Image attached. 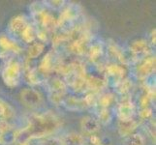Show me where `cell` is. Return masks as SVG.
<instances>
[{
	"mask_svg": "<svg viewBox=\"0 0 156 145\" xmlns=\"http://www.w3.org/2000/svg\"><path fill=\"white\" fill-rule=\"evenodd\" d=\"M61 125V119L51 111L32 114L28 118L27 126L16 132L15 142L23 145L32 139L49 136L59 130Z\"/></svg>",
	"mask_w": 156,
	"mask_h": 145,
	"instance_id": "1",
	"label": "cell"
},
{
	"mask_svg": "<svg viewBox=\"0 0 156 145\" xmlns=\"http://www.w3.org/2000/svg\"><path fill=\"white\" fill-rule=\"evenodd\" d=\"M32 16H33L36 26L39 27L40 31L50 33V32L55 31L57 27V19L49 11L37 6L35 9H32Z\"/></svg>",
	"mask_w": 156,
	"mask_h": 145,
	"instance_id": "2",
	"label": "cell"
},
{
	"mask_svg": "<svg viewBox=\"0 0 156 145\" xmlns=\"http://www.w3.org/2000/svg\"><path fill=\"white\" fill-rule=\"evenodd\" d=\"M21 78V65L16 59H10L2 71V79L10 88L17 87Z\"/></svg>",
	"mask_w": 156,
	"mask_h": 145,
	"instance_id": "3",
	"label": "cell"
},
{
	"mask_svg": "<svg viewBox=\"0 0 156 145\" xmlns=\"http://www.w3.org/2000/svg\"><path fill=\"white\" fill-rule=\"evenodd\" d=\"M80 16V7L78 4H70L64 8L59 18L57 19V26H60L62 28L68 27V31H71L75 26V22L78 20Z\"/></svg>",
	"mask_w": 156,
	"mask_h": 145,
	"instance_id": "4",
	"label": "cell"
},
{
	"mask_svg": "<svg viewBox=\"0 0 156 145\" xmlns=\"http://www.w3.org/2000/svg\"><path fill=\"white\" fill-rule=\"evenodd\" d=\"M66 83L59 78H52L49 81L50 99L55 104H61L66 95Z\"/></svg>",
	"mask_w": 156,
	"mask_h": 145,
	"instance_id": "5",
	"label": "cell"
},
{
	"mask_svg": "<svg viewBox=\"0 0 156 145\" xmlns=\"http://www.w3.org/2000/svg\"><path fill=\"white\" fill-rule=\"evenodd\" d=\"M20 102L29 109H35L42 105L43 96L38 90L33 88H25L20 93Z\"/></svg>",
	"mask_w": 156,
	"mask_h": 145,
	"instance_id": "6",
	"label": "cell"
},
{
	"mask_svg": "<svg viewBox=\"0 0 156 145\" xmlns=\"http://www.w3.org/2000/svg\"><path fill=\"white\" fill-rule=\"evenodd\" d=\"M20 47L6 34H0V58H6L10 54H19Z\"/></svg>",
	"mask_w": 156,
	"mask_h": 145,
	"instance_id": "7",
	"label": "cell"
},
{
	"mask_svg": "<svg viewBox=\"0 0 156 145\" xmlns=\"http://www.w3.org/2000/svg\"><path fill=\"white\" fill-rule=\"evenodd\" d=\"M130 52L134 60L141 62L149 56L150 47L148 43L143 39L132 42L130 45Z\"/></svg>",
	"mask_w": 156,
	"mask_h": 145,
	"instance_id": "8",
	"label": "cell"
},
{
	"mask_svg": "<svg viewBox=\"0 0 156 145\" xmlns=\"http://www.w3.org/2000/svg\"><path fill=\"white\" fill-rule=\"evenodd\" d=\"M155 65H156V59L155 57H147L146 59L141 61L136 69V74L139 79L144 80L155 72Z\"/></svg>",
	"mask_w": 156,
	"mask_h": 145,
	"instance_id": "9",
	"label": "cell"
},
{
	"mask_svg": "<svg viewBox=\"0 0 156 145\" xmlns=\"http://www.w3.org/2000/svg\"><path fill=\"white\" fill-rule=\"evenodd\" d=\"M80 128L85 136H93L96 135L101 129V123L97 118L92 116H84L80 120Z\"/></svg>",
	"mask_w": 156,
	"mask_h": 145,
	"instance_id": "10",
	"label": "cell"
},
{
	"mask_svg": "<svg viewBox=\"0 0 156 145\" xmlns=\"http://www.w3.org/2000/svg\"><path fill=\"white\" fill-rule=\"evenodd\" d=\"M135 113V105L130 99L124 98L117 106V115L119 120H129L134 118Z\"/></svg>",
	"mask_w": 156,
	"mask_h": 145,
	"instance_id": "11",
	"label": "cell"
},
{
	"mask_svg": "<svg viewBox=\"0 0 156 145\" xmlns=\"http://www.w3.org/2000/svg\"><path fill=\"white\" fill-rule=\"evenodd\" d=\"M16 131L6 120H0V144L15 143Z\"/></svg>",
	"mask_w": 156,
	"mask_h": 145,
	"instance_id": "12",
	"label": "cell"
},
{
	"mask_svg": "<svg viewBox=\"0 0 156 145\" xmlns=\"http://www.w3.org/2000/svg\"><path fill=\"white\" fill-rule=\"evenodd\" d=\"M29 24V22L26 19L24 16H16V17L12 18V19L9 22V31L15 36L20 37L21 33L23 30L26 28V26Z\"/></svg>",
	"mask_w": 156,
	"mask_h": 145,
	"instance_id": "13",
	"label": "cell"
},
{
	"mask_svg": "<svg viewBox=\"0 0 156 145\" xmlns=\"http://www.w3.org/2000/svg\"><path fill=\"white\" fill-rule=\"evenodd\" d=\"M61 104L67 109L72 111H82L88 107L84 98H77V97H65Z\"/></svg>",
	"mask_w": 156,
	"mask_h": 145,
	"instance_id": "14",
	"label": "cell"
},
{
	"mask_svg": "<svg viewBox=\"0 0 156 145\" xmlns=\"http://www.w3.org/2000/svg\"><path fill=\"white\" fill-rule=\"evenodd\" d=\"M140 125V122L135 118H131L129 120H119L118 121V133L121 136H129L134 133V131Z\"/></svg>",
	"mask_w": 156,
	"mask_h": 145,
	"instance_id": "15",
	"label": "cell"
},
{
	"mask_svg": "<svg viewBox=\"0 0 156 145\" xmlns=\"http://www.w3.org/2000/svg\"><path fill=\"white\" fill-rule=\"evenodd\" d=\"M106 73L108 76L112 77V78L118 79L120 81L121 79L124 78L126 70L122 65H118V64H111L106 67Z\"/></svg>",
	"mask_w": 156,
	"mask_h": 145,
	"instance_id": "16",
	"label": "cell"
},
{
	"mask_svg": "<svg viewBox=\"0 0 156 145\" xmlns=\"http://www.w3.org/2000/svg\"><path fill=\"white\" fill-rule=\"evenodd\" d=\"M87 53H88V57L91 60V62L97 63L100 59L103 57V54H104L103 46H102V44H100V43H94V44H91L88 47Z\"/></svg>",
	"mask_w": 156,
	"mask_h": 145,
	"instance_id": "17",
	"label": "cell"
},
{
	"mask_svg": "<svg viewBox=\"0 0 156 145\" xmlns=\"http://www.w3.org/2000/svg\"><path fill=\"white\" fill-rule=\"evenodd\" d=\"M52 53L49 52L48 54L43 58V60L40 63V67H39V72L42 74H49L51 71H53V69L56 68L57 65L55 63V59H53Z\"/></svg>",
	"mask_w": 156,
	"mask_h": 145,
	"instance_id": "18",
	"label": "cell"
},
{
	"mask_svg": "<svg viewBox=\"0 0 156 145\" xmlns=\"http://www.w3.org/2000/svg\"><path fill=\"white\" fill-rule=\"evenodd\" d=\"M64 145H85V138L78 133H69L61 138Z\"/></svg>",
	"mask_w": 156,
	"mask_h": 145,
	"instance_id": "19",
	"label": "cell"
},
{
	"mask_svg": "<svg viewBox=\"0 0 156 145\" xmlns=\"http://www.w3.org/2000/svg\"><path fill=\"white\" fill-rule=\"evenodd\" d=\"M108 48H109V51L112 57L116 58L118 61H120L123 64H127V58L124 54V51L122 50V48L119 46H117L115 43H111L108 46Z\"/></svg>",
	"mask_w": 156,
	"mask_h": 145,
	"instance_id": "20",
	"label": "cell"
},
{
	"mask_svg": "<svg viewBox=\"0 0 156 145\" xmlns=\"http://www.w3.org/2000/svg\"><path fill=\"white\" fill-rule=\"evenodd\" d=\"M36 38H37V29H35L34 26L29 23L26 26V28L23 30V33H21L20 39L24 43H26V44H31V43H34Z\"/></svg>",
	"mask_w": 156,
	"mask_h": 145,
	"instance_id": "21",
	"label": "cell"
},
{
	"mask_svg": "<svg viewBox=\"0 0 156 145\" xmlns=\"http://www.w3.org/2000/svg\"><path fill=\"white\" fill-rule=\"evenodd\" d=\"M45 44L42 42H38V43H33L31 44L30 47H28L27 50V56L30 59H35L37 57H39L43 52L45 50Z\"/></svg>",
	"mask_w": 156,
	"mask_h": 145,
	"instance_id": "22",
	"label": "cell"
},
{
	"mask_svg": "<svg viewBox=\"0 0 156 145\" xmlns=\"http://www.w3.org/2000/svg\"><path fill=\"white\" fill-rule=\"evenodd\" d=\"M15 114L13 107L11 106L6 102H4L2 99H0V120L8 121L11 119Z\"/></svg>",
	"mask_w": 156,
	"mask_h": 145,
	"instance_id": "23",
	"label": "cell"
},
{
	"mask_svg": "<svg viewBox=\"0 0 156 145\" xmlns=\"http://www.w3.org/2000/svg\"><path fill=\"white\" fill-rule=\"evenodd\" d=\"M115 97L112 93H104L97 97V104L101 109H109L110 105L114 104Z\"/></svg>",
	"mask_w": 156,
	"mask_h": 145,
	"instance_id": "24",
	"label": "cell"
},
{
	"mask_svg": "<svg viewBox=\"0 0 156 145\" xmlns=\"http://www.w3.org/2000/svg\"><path fill=\"white\" fill-rule=\"evenodd\" d=\"M132 87H133V83L128 78H123L120 81H118L116 84L118 93H120L121 95H126L127 93H129Z\"/></svg>",
	"mask_w": 156,
	"mask_h": 145,
	"instance_id": "25",
	"label": "cell"
},
{
	"mask_svg": "<svg viewBox=\"0 0 156 145\" xmlns=\"http://www.w3.org/2000/svg\"><path fill=\"white\" fill-rule=\"evenodd\" d=\"M126 145H146V140L141 133H132L126 137Z\"/></svg>",
	"mask_w": 156,
	"mask_h": 145,
	"instance_id": "26",
	"label": "cell"
},
{
	"mask_svg": "<svg viewBox=\"0 0 156 145\" xmlns=\"http://www.w3.org/2000/svg\"><path fill=\"white\" fill-rule=\"evenodd\" d=\"M98 121L100 123H104V124H107L112 120V113L109 109H101L99 110L98 113Z\"/></svg>",
	"mask_w": 156,
	"mask_h": 145,
	"instance_id": "27",
	"label": "cell"
},
{
	"mask_svg": "<svg viewBox=\"0 0 156 145\" xmlns=\"http://www.w3.org/2000/svg\"><path fill=\"white\" fill-rule=\"evenodd\" d=\"M28 79L29 82L32 84H38L40 83V74H38V69H32L28 73Z\"/></svg>",
	"mask_w": 156,
	"mask_h": 145,
	"instance_id": "28",
	"label": "cell"
},
{
	"mask_svg": "<svg viewBox=\"0 0 156 145\" xmlns=\"http://www.w3.org/2000/svg\"><path fill=\"white\" fill-rule=\"evenodd\" d=\"M41 145H64L61 138L58 137H49L45 139L44 141L41 143Z\"/></svg>",
	"mask_w": 156,
	"mask_h": 145,
	"instance_id": "29",
	"label": "cell"
},
{
	"mask_svg": "<svg viewBox=\"0 0 156 145\" xmlns=\"http://www.w3.org/2000/svg\"><path fill=\"white\" fill-rule=\"evenodd\" d=\"M140 118L142 120H147L150 117L152 116V110L149 107H146V109H142V110L140 111Z\"/></svg>",
	"mask_w": 156,
	"mask_h": 145,
	"instance_id": "30",
	"label": "cell"
},
{
	"mask_svg": "<svg viewBox=\"0 0 156 145\" xmlns=\"http://www.w3.org/2000/svg\"><path fill=\"white\" fill-rule=\"evenodd\" d=\"M47 3H51L49 4L51 7L55 8V9H60L64 6V3L65 1H47Z\"/></svg>",
	"mask_w": 156,
	"mask_h": 145,
	"instance_id": "31",
	"label": "cell"
},
{
	"mask_svg": "<svg viewBox=\"0 0 156 145\" xmlns=\"http://www.w3.org/2000/svg\"><path fill=\"white\" fill-rule=\"evenodd\" d=\"M90 143L91 145H98V144H101V139L99 136H97L96 135H93V136H90Z\"/></svg>",
	"mask_w": 156,
	"mask_h": 145,
	"instance_id": "32",
	"label": "cell"
},
{
	"mask_svg": "<svg viewBox=\"0 0 156 145\" xmlns=\"http://www.w3.org/2000/svg\"><path fill=\"white\" fill-rule=\"evenodd\" d=\"M151 43L153 45H155V29L152 30V33H151Z\"/></svg>",
	"mask_w": 156,
	"mask_h": 145,
	"instance_id": "33",
	"label": "cell"
},
{
	"mask_svg": "<svg viewBox=\"0 0 156 145\" xmlns=\"http://www.w3.org/2000/svg\"><path fill=\"white\" fill-rule=\"evenodd\" d=\"M23 145H29V143H25V144H23Z\"/></svg>",
	"mask_w": 156,
	"mask_h": 145,
	"instance_id": "34",
	"label": "cell"
},
{
	"mask_svg": "<svg viewBox=\"0 0 156 145\" xmlns=\"http://www.w3.org/2000/svg\"><path fill=\"white\" fill-rule=\"evenodd\" d=\"M98 145H104V144H102V143H101V144H98Z\"/></svg>",
	"mask_w": 156,
	"mask_h": 145,
	"instance_id": "35",
	"label": "cell"
}]
</instances>
